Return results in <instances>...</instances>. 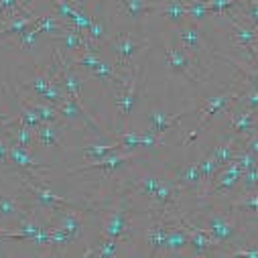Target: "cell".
I'll use <instances>...</instances> for the list:
<instances>
[{
	"instance_id": "816d5d0a",
	"label": "cell",
	"mask_w": 258,
	"mask_h": 258,
	"mask_svg": "<svg viewBox=\"0 0 258 258\" xmlns=\"http://www.w3.org/2000/svg\"><path fill=\"white\" fill-rule=\"evenodd\" d=\"M19 122L17 116H7V114H0V131H7V128L15 126Z\"/></svg>"
},
{
	"instance_id": "f546056e",
	"label": "cell",
	"mask_w": 258,
	"mask_h": 258,
	"mask_svg": "<svg viewBox=\"0 0 258 258\" xmlns=\"http://www.w3.org/2000/svg\"><path fill=\"white\" fill-rule=\"evenodd\" d=\"M175 196H177V189H175V185L171 183V181H161V185L157 187V191L153 193V200L161 206V210H165L173 200H175Z\"/></svg>"
},
{
	"instance_id": "ffe728a7",
	"label": "cell",
	"mask_w": 258,
	"mask_h": 258,
	"mask_svg": "<svg viewBox=\"0 0 258 258\" xmlns=\"http://www.w3.org/2000/svg\"><path fill=\"white\" fill-rule=\"evenodd\" d=\"M37 21V17H23V15H17L13 19H9L3 29H0V41L7 39V37H19L23 31H27L33 23Z\"/></svg>"
},
{
	"instance_id": "d6a6232c",
	"label": "cell",
	"mask_w": 258,
	"mask_h": 258,
	"mask_svg": "<svg viewBox=\"0 0 258 258\" xmlns=\"http://www.w3.org/2000/svg\"><path fill=\"white\" fill-rule=\"evenodd\" d=\"M116 149H120L116 143L114 145H88V147H84V155L88 161H98V159L112 155Z\"/></svg>"
},
{
	"instance_id": "b9f144b4",
	"label": "cell",
	"mask_w": 258,
	"mask_h": 258,
	"mask_svg": "<svg viewBox=\"0 0 258 258\" xmlns=\"http://www.w3.org/2000/svg\"><path fill=\"white\" fill-rule=\"evenodd\" d=\"M51 3L55 5V11H57V17L63 19V21H68L78 9L70 3V0H51Z\"/></svg>"
},
{
	"instance_id": "7402d4cb",
	"label": "cell",
	"mask_w": 258,
	"mask_h": 258,
	"mask_svg": "<svg viewBox=\"0 0 258 258\" xmlns=\"http://www.w3.org/2000/svg\"><path fill=\"white\" fill-rule=\"evenodd\" d=\"M27 216H33L31 208H23L17 202L0 196V220H23Z\"/></svg>"
},
{
	"instance_id": "44dd1931",
	"label": "cell",
	"mask_w": 258,
	"mask_h": 258,
	"mask_svg": "<svg viewBox=\"0 0 258 258\" xmlns=\"http://www.w3.org/2000/svg\"><path fill=\"white\" fill-rule=\"evenodd\" d=\"M179 37H181V45H183L191 55H196V59H198V53H200V47H202V33H200L198 25L193 23V25L181 27Z\"/></svg>"
},
{
	"instance_id": "6da1fadb",
	"label": "cell",
	"mask_w": 258,
	"mask_h": 258,
	"mask_svg": "<svg viewBox=\"0 0 258 258\" xmlns=\"http://www.w3.org/2000/svg\"><path fill=\"white\" fill-rule=\"evenodd\" d=\"M100 238H110L120 244L133 238V198L131 200L126 198L120 206H116L108 214V218L102 226Z\"/></svg>"
},
{
	"instance_id": "60d3db41",
	"label": "cell",
	"mask_w": 258,
	"mask_h": 258,
	"mask_svg": "<svg viewBox=\"0 0 258 258\" xmlns=\"http://www.w3.org/2000/svg\"><path fill=\"white\" fill-rule=\"evenodd\" d=\"M240 181H242V187H244V191H246V193L256 191V189H258V167H256V169H252V171L242 173Z\"/></svg>"
},
{
	"instance_id": "5bb4252c",
	"label": "cell",
	"mask_w": 258,
	"mask_h": 258,
	"mask_svg": "<svg viewBox=\"0 0 258 258\" xmlns=\"http://www.w3.org/2000/svg\"><path fill=\"white\" fill-rule=\"evenodd\" d=\"M187 114H189V112H179V114L169 116V114H163V112H159V110H153V112L149 114L151 133L157 135V137H163L167 131H171V128H173L183 116H187Z\"/></svg>"
},
{
	"instance_id": "2e32d148",
	"label": "cell",
	"mask_w": 258,
	"mask_h": 258,
	"mask_svg": "<svg viewBox=\"0 0 258 258\" xmlns=\"http://www.w3.org/2000/svg\"><path fill=\"white\" fill-rule=\"evenodd\" d=\"M169 222V230H167V240H165V252L169 254H179L187 248V232L183 230L181 222H173V220H167Z\"/></svg>"
},
{
	"instance_id": "f907efd6",
	"label": "cell",
	"mask_w": 258,
	"mask_h": 258,
	"mask_svg": "<svg viewBox=\"0 0 258 258\" xmlns=\"http://www.w3.org/2000/svg\"><path fill=\"white\" fill-rule=\"evenodd\" d=\"M9 149H11V143L7 139H0V163L3 165L9 163Z\"/></svg>"
},
{
	"instance_id": "3957f363",
	"label": "cell",
	"mask_w": 258,
	"mask_h": 258,
	"mask_svg": "<svg viewBox=\"0 0 258 258\" xmlns=\"http://www.w3.org/2000/svg\"><path fill=\"white\" fill-rule=\"evenodd\" d=\"M139 96V66H131V72H128V78H126V84L124 88L120 90V96L116 100V106L122 114V120L124 124H128V120H131L133 112H135V106H137V98Z\"/></svg>"
},
{
	"instance_id": "c3c4849f",
	"label": "cell",
	"mask_w": 258,
	"mask_h": 258,
	"mask_svg": "<svg viewBox=\"0 0 258 258\" xmlns=\"http://www.w3.org/2000/svg\"><path fill=\"white\" fill-rule=\"evenodd\" d=\"M246 13L252 21V25L258 29V0H248V7H246Z\"/></svg>"
},
{
	"instance_id": "4fadbf2b",
	"label": "cell",
	"mask_w": 258,
	"mask_h": 258,
	"mask_svg": "<svg viewBox=\"0 0 258 258\" xmlns=\"http://www.w3.org/2000/svg\"><path fill=\"white\" fill-rule=\"evenodd\" d=\"M133 151L131 153H122V155H108L104 159H98V161H90L86 165H80L76 169H70V175H76V173H84V171H90V169H102V171H114L118 167H122L126 161H133Z\"/></svg>"
},
{
	"instance_id": "30bf717a",
	"label": "cell",
	"mask_w": 258,
	"mask_h": 258,
	"mask_svg": "<svg viewBox=\"0 0 258 258\" xmlns=\"http://www.w3.org/2000/svg\"><path fill=\"white\" fill-rule=\"evenodd\" d=\"M224 15H228V21L232 23V29H234V35H236L238 45L244 47L246 53L252 57V61L258 63V33H256L254 29H250V27L240 25V23L234 19L232 13H224Z\"/></svg>"
},
{
	"instance_id": "f35d334b",
	"label": "cell",
	"mask_w": 258,
	"mask_h": 258,
	"mask_svg": "<svg viewBox=\"0 0 258 258\" xmlns=\"http://www.w3.org/2000/svg\"><path fill=\"white\" fill-rule=\"evenodd\" d=\"M236 5H238V0H208L206 9H208V13L212 11V13L224 15V13H228V9H232Z\"/></svg>"
},
{
	"instance_id": "e0dca14e",
	"label": "cell",
	"mask_w": 258,
	"mask_h": 258,
	"mask_svg": "<svg viewBox=\"0 0 258 258\" xmlns=\"http://www.w3.org/2000/svg\"><path fill=\"white\" fill-rule=\"evenodd\" d=\"M53 39L57 41V43H61V51L63 53H72V51H76L78 47H84L86 43H88V39L82 35V31H78V29H74V27H66L61 33H57V35H53Z\"/></svg>"
},
{
	"instance_id": "5b68a950",
	"label": "cell",
	"mask_w": 258,
	"mask_h": 258,
	"mask_svg": "<svg viewBox=\"0 0 258 258\" xmlns=\"http://www.w3.org/2000/svg\"><path fill=\"white\" fill-rule=\"evenodd\" d=\"M23 187L33 196V200H35V204H37L39 208H47L49 212H53V210H57V208H74V210H76V206H74L70 200L61 198V196H55V193H51L49 189L37 185L35 181H31V179L25 177V175H23Z\"/></svg>"
},
{
	"instance_id": "8d00e7d4",
	"label": "cell",
	"mask_w": 258,
	"mask_h": 258,
	"mask_svg": "<svg viewBox=\"0 0 258 258\" xmlns=\"http://www.w3.org/2000/svg\"><path fill=\"white\" fill-rule=\"evenodd\" d=\"M74 63H76V66H80V68H84V70H88V72H94L102 63V59L94 53V49H84V55L80 59H76Z\"/></svg>"
},
{
	"instance_id": "e575fe53",
	"label": "cell",
	"mask_w": 258,
	"mask_h": 258,
	"mask_svg": "<svg viewBox=\"0 0 258 258\" xmlns=\"http://www.w3.org/2000/svg\"><path fill=\"white\" fill-rule=\"evenodd\" d=\"M116 145L120 149H139L141 147V133L135 131H122L120 135H116Z\"/></svg>"
},
{
	"instance_id": "7dc6e473",
	"label": "cell",
	"mask_w": 258,
	"mask_h": 258,
	"mask_svg": "<svg viewBox=\"0 0 258 258\" xmlns=\"http://www.w3.org/2000/svg\"><path fill=\"white\" fill-rule=\"evenodd\" d=\"M244 98V106L248 108V110H256L258 108V88H252V90H248V92H244L242 94Z\"/></svg>"
},
{
	"instance_id": "d590c367",
	"label": "cell",
	"mask_w": 258,
	"mask_h": 258,
	"mask_svg": "<svg viewBox=\"0 0 258 258\" xmlns=\"http://www.w3.org/2000/svg\"><path fill=\"white\" fill-rule=\"evenodd\" d=\"M234 163H238V167L242 169V173H246V171H252V169H256V167H258V157L244 149V151L236 153Z\"/></svg>"
},
{
	"instance_id": "9c48e42d",
	"label": "cell",
	"mask_w": 258,
	"mask_h": 258,
	"mask_svg": "<svg viewBox=\"0 0 258 258\" xmlns=\"http://www.w3.org/2000/svg\"><path fill=\"white\" fill-rule=\"evenodd\" d=\"M240 177H242V169L238 167V163H234V161L228 163L226 167H222L218 171V175L214 177L212 185L206 191V196H216V193H224V191L232 189L240 181Z\"/></svg>"
},
{
	"instance_id": "ab89813d",
	"label": "cell",
	"mask_w": 258,
	"mask_h": 258,
	"mask_svg": "<svg viewBox=\"0 0 258 258\" xmlns=\"http://www.w3.org/2000/svg\"><path fill=\"white\" fill-rule=\"evenodd\" d=\"M37 41H39V33L33 29V25H31L27 31H23V33L19 35V43H21L25 49H29V51H33V49L37 47Z\"/></svg>"
},
{
	"instance_id": "9a60e30c",
	"label": "cell",
	"mask_w": 258,
	"mask_h": 258,
	"mask_svg": "<svg viewBox=\"0 0 258 258\" xmlns=\"http://www.w3.org/2000/svg\"><path fill=\"white\" fill-rule=\"evenodd\" d=\"M230 126H232V131H234V135H236V137H244V139H248L250 135H254V133H256V118H254V110H248V108L240 110L238 114H234V116H232Z\"/></svg>"
},
{
	"instance_id": "ac0fdd59",
	"label": "cell",
	"mask_w": 258,
	"mask_h": 258,
	"mask_svg": "<svg viewBox=\"0 0 258 258\" xmlns=\"http://www.w3.org/2000/svg\"><path fill=\"white\" fill-rule=\"evenodd\" d=\"M3 133H5V139H7L11 145L23 147V149L31 147V145H33V139H35V131H33V128L23 126V124H15V126L7 128V131H3Z\"/></svg>"
},
{
	"instance_id": "681fc988",
	"label": "cell",
	"mask_w": 258,
	"mask_h": 258,
	"mask_svg": "<svg viewBox=\"0 0 258 258\" xmlns=\"http://www.w3.org/2000/svg\"><path fill=\"white\" fill-rule=\"evenodd\" d=\"M246 151H250L252 155L258 157V133H254V135H250L246 139Z\"/></svg>"
},
{
	"instance_id": "d4e9b609",
	"label": "cell",
	"mask_w": 258,
	"mask_h": 258,
	"mask_svg": "<svg viewBox=\"0 0 258 258\" xmlns=\"http://www.w3.org/2000/svg\"><path fill=\"white\" fill-rule=\"evenodd\" d=\"M236 137H228L224 143H220L214 151H212V155H214V159L222 165V167H226L228 163H232L234 161V157H236Z\"/></svg>"
},
{
	"instance_id": "52a82bcc",
	"label": "cell",
	"mask_w": 258,
	"mask_h": 258,
	"mask_svg": "<svg viewBox=\"0 0 258 258\" xmlns=\"http://www.w3.org/2000/svg\"><path fill=\"white\" fill-rule=\"evenodd\" d=\"M116 51V68H131L133 66V59L135 55L147 45V41H137L133 37H116V39H110V43Z\"/></svg>"
},
{
	"instance_id": "74e56055",
	"label": "cell",
	"mask_w": 258,
	"mask_h": 258,
	"mask_svg": "<svg viewBox=\"0 0 258 258\" xmlns=\"http://www.w3.org/2000/svg\"><path fill=\"white\" fill-rule=\"evenodd\" d=\"M159 185H161V181H159L157 177H151V175H149V177H143V179L137 181V189L143 193V196H153Z\"/></svg>"
},
{
	"instance_id": "277c9868",
	"label": "cell",
	"mask_w": 258,
	"mask_h": 258,
	"mask_svg": "<svg viewBox=\"0 0 258 258\" xmlns=\"http://www.w3.org/2000/svg\"><path fill=\"white\" fill-rule=\"evenodd\" d=\"M242 96V92H236V90H228V92H222L220 96H214V98H206V106L200 110V120H198V126H196V133L200 135V131H204V126L218 114V112H224L228 110L238 98Z\"/></svg>"
},
{
	"instance_id": "f6af8a7d",
	"label": "cell",
	"mask_w": 258,
	"mask_h": 258,
	"mask_svg": "<svg viewBox=\"0 0 258 258\" xmlns=\"http://www.w3.org/2000/svg\"><path fill=\"white\" fill-rule=\"evenodd\" d=\"M232 208L234 210H246V212H258V196H250L242 202H236Z\"/></svg>"
},
{
	"instance_id": "f5cc1de1",
	"label": "cell",
	"mask_w": 258,
	"mask_h": 258,
	"mask_svg": "<svg viewBox=\"0 0 258 258\" xmlns=\"http://www.w3.org/2000/svg\"><path fill=\"white\" fill-rule=\"evenodd\" d=\"M7 230H9V228H0V238H3V234H5Z\"/></svg>"
},
{
	"instance_id": "f1b7e54d",
	"label": "cell",
	"mask_w": 258,
	"mask_h": 258,
	"mask_svg": "<svg viewBox=\"0 0 258 258\" xmlns=\"http://www.w3.org/2000/svg\"><path fill=\"white\" fill-rule=\"evenodd\" d=\"M175 181H177V183L191 185V187H198V185L202 183V175H200L198 163H191V165H185L183 169H179V171L175 173Z\"/></svg>"
},
{
	"instance_id": "ba28073f",
	"label": "cell",
	"mask_w": 258,
	"mask_h": 258,
	"mask_svg": "<svg viewBox=\"0 0 258 258\" xmlns=\"http://www.w3.org/2000/svg\"><path fill=\"white\" fill-rule=\"evenodd\" d=\"M167 230L169 222L153 214V224L147 234V244H149V258H161L165 254V240H167Z\"/></svg>"
},
{
	"instance_id": "ee69618b",
	"label": "cell",
	"mask_w": 258,
	"mask_h": 258,
	"mask_svg": "<svg viewBox=\"0 0 258 258\" xmlns=\"http://www.w3.org/2000/svg\"><path fill=\"white\" fill-rule=\"evenodd\" d=\"M214 258H258V246H254V248H240V250H234L230 254L214 256Z\"/></svg>"
},
{
	"instance_id": "836d02e7",
	"label": "cell",
	"mask_w": 258,
	"mask_h": 258,
	"mask_svg": "<svg viewBox=\"0 0 258 258\" xmlns=\"http://www.w3.org/2000/svg\"><path fill=\"white\" fill-rule=\"evenodd\" d=\"M185 7H187V19H191L193 23H202L204 17L208 15L206 3L204 0H185Z\"/></svg>"
},
{
	"instance_id": "4dcf8cb0",
	"label": "cell",
	"mask_w": 258,
	"mask_h": 258,
	"mask_svg": "<svg viewBox=\"0 0 258 258\" xmlns=\"http://www.w3.org/2000/svg\"><path fill=\"white\" fill-rule=\"evenodd\" d=\"M118 250H120V242L110 240V238H100L96 250L90 254H92V258H116Z\"/></svg>"
},
{
	"instance_id": "cb8c5ba5",
	"label": "cell",
	"mask_w": 258,
	"mask_h": 258,
	"mask_svg": "<svg viewBox=\"0 0 258 258\" xmlns=\"http://www.w3.org/2000/svg\"><path fill=\"white\" fill-rule=\"evenodd\" d=\"M161 13H163V17H165L169 23L181 25V23L187 19V7H185V0H169L167 5H163V7H161Z\"/></svg>"
},
{
	"instance_id": "7c38bea8",
	"label": "cell",
	"mask_w": 258,
	"mask_h": 258,
	"mask_svg": "<svg viewBox=\"0 0 258 258\" xmlns=\"http://www.w3.org/2000/svg\"><path fill=\"white\" fill-rule=\"evenodd\" d=\"M53 214H55V220H57L55 226L66 232L72 238V242H76L82 236L84 226H82L80 216L74 212V208H57V210H53Z\"/></svg>"
},
{
	"instance_id": "4316f807",
	"label": "cell",
	"mask_w": 258,
	"mask_h": 258,
	"mask_svg": "<svg viewBox=\"0 0 258 258\" xmlns=\"http://www.w3.org/2000/svg\"><path fill=\"white\" fill-rule=\"evenodd\" d=\"M17 15H23V17H35L33 11H29L27 7H23L19 0H0V19L3 21H9Z\"/></svg>"
},
{
	"instance_id": "7bdbcfd3",
	"label": "cell",
	"mask_w": 258,
	"mask_h": 258,
	"mask_svg": "<svg viewBox=\"0 0 258 258\" xmlns=\"http://www.w3.org/2000/svg\"><path fill=\"white\" fill-rule=\"evenodd\" d=\"M88 37H90V41H92V43H96V41L110 43V39L106 37L104 25H102L100 21H94V19H92V25H90V29H88Z\"/></svg>"
},
{
	"instance_id": "7a4b0ae2",
	"label": "cell",
	"mask_w": 258,
	"mask_h": 258,
	"mask_svg": "<svg viewBox=\"0 0 258 258\" xmlns=\"http://www.w3.org/2000/svg\"><path fill=\"white\" fill-rule=\"evenodd\" d=\"M9 163H13L15 169H19L21 175H25L29 179H35L39 183L45 181V177L39 175V171H49V163H41L27 149L17 147V145H11V149H9Z\"/></svg>"
},
{
	"instance_id": "83f0119b",
	"label": "cell",
	"mask_w": 258,
	"mask_h": 258,
	"mask_svg": "<svg viewBox=\"0 0 258 258\" xmlns=\"http://www.w3.org/2000/svg\"><path fill=\"white\" fill-rule=\"evenodd\" d=\"M33 29H35L39 35H41V33L57 35V33H61L63 29H66V25L59 21L57 15H47V17H37V21L33 23Z\"/></svg>"
},
{
	"instance_id": "bcb514c9",
	"label": "cell",
	"mask_w": 258,
	"mask_h": 258,
	"mask_svg": "<svg viewBox=\"0 0 258 258\" xmlns=\"http://www.w3.org/2000/svg\"><path fill=\"white\" fill-rule=\"evenodd\" d=\"M159 143H161V137L153 135L151 131H147V133L141 135V147H145V149H157Z\"/></svg>"
},
{
	"instance_id": "8fae6325",
	"label": "cell",
	"mask_w": 258,
	"mask_h": 258,
	"mask_svg": "<svg viewBox=\"0 0 258 258\" xmlns=\"http://www.w3.org/2000/svg\"><path fill=\"white\" fill-rule=\"evenodd\" d=\"M206 232L210 234V238L216 242V244H224L228 242L234 234H236V224L232 218L224 216V214H214L210 220H208V228Z\"/></svg>"
},
{
	"instance_id": "8992f818",
	"label": "cell",
	"mask_w": 258,
	"mask_h": 258,
	"mask_svg": "<svg viewBox=\"0 0 258 258\" xmlns=\"http://www.w3.org/2000/svg\"><path fill=\"white\" fill-rule=\"evenodd\" d=\"M165 53H167V63L171 66V70H173V72H177V74L185 76V78H187L191 84H198V82H202V78L196 74V66H193L191 57H189V55H187L183 49H179V47H175V45L167 43Z\"/></svg>"
},
{
	"instance_id": "603a6c76",
	"label": "cell",
	"mask_w": 258,
	"mask_h": 258,
	"mask_svg": "<svg viewBox=\"0 0 258 258\" xmlns=\"http://www.w3.org/2000/svg\"><path fill=\"white\" fill-rule=\"evenodd\" d=\"M120 5L126 9L128 15L135 17V19L163 7V3H159V0H120Z\"/></svg>"
},
{
	"instance_id": "d6986e66",
	"label": "cell",
	"mask_w": 258,
	"mask_h": 258,
	"mask_svg": "<svg viewBox=\"0 0 258 258\" xmlns=\"http://www.w3.org/2000/svg\"><path fill=\"white\" fill-rule=\"evenodd\" d=\"M61 124L51 122V124H41L35 131V139L41 147H61Z\"/></svg>"
},
{
	"instance_id": "1f68e13d",
	"label": "cell",
	"mask_w": 258,
	"mask_h": 258,
	"mask_svg": "<svg viewBox=\"0 0 258 258\" xmlns=\"http://www.w3.org/2000/svg\"><path fill=\"white\" fill-rule=\"evenodd\" d=\"M33 106V110L37 112V116L41 118V124H51V122H59L61 114L55 106L51 104H39V102H29Z\"/></svg>"
},
{
	"instance_id": "484cf974",
	"label": "cell",
	"mask_w": 258,
	"mask_h": 258,
	"mask_svg": "<svg viewBox=\"0 0 258 258\" xmlns=\"http://www.w3.org/2000/svg\"><path fill=\"white\" fill-rule=\"evenodd\" d=\"M198 167H200V175H202V181L210 187L212 185V181H214V177L218 175V171L222 169V165L214 159V155L210 153V155H206V157H202L200 161H198ZM208 191V189H206Z\"/></svg>"
}]
</instances>
